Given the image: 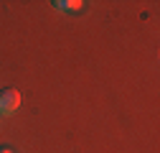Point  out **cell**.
I'll use <instances>...</instances> for the list:
<instances>
[{"mask_svg": "<svg viewBox=\"0 0 160 153\" xmlns=\"http://www.w3.org/2000/svg\"><path fill=\"white\" fill-rule=\"evenodd\" d=\"M18 105H21V92L18 89H3L0 92V112L10 115V112L18 110Z\"/></svg>", "mask_w": 160, "mask_h": 153, "instance_id": "cell-1", "label": "cell"}, {"mask_svg": "<svg viewBox=\"0 0 160 153\" xmlns=\"http://www.w3.org/2000/svg\"><path fill=\"white\" fill-rule=\"evenodd\" d=\"M51 5L58 8V10H76L79 5H84V3H82V0H53Z\"/></svg>", "mask_w": 160, "mask_h": 153, "instance_id": "cell-2", "label": "cell"}, {"mask_svg": "<svg viewBox=\"0 0 160 153\" xmlns=\"http://www.w3.org/2000/svg\"><path fill=\"white\" fill-rule=\"evenodd\" d=\"M0 153H10V148H5V145H0Z\"/></svg>", "mask_w": 160, "mask_h": 153, "instance_id": "cell-3", "label": "cell"}]
</instances>
